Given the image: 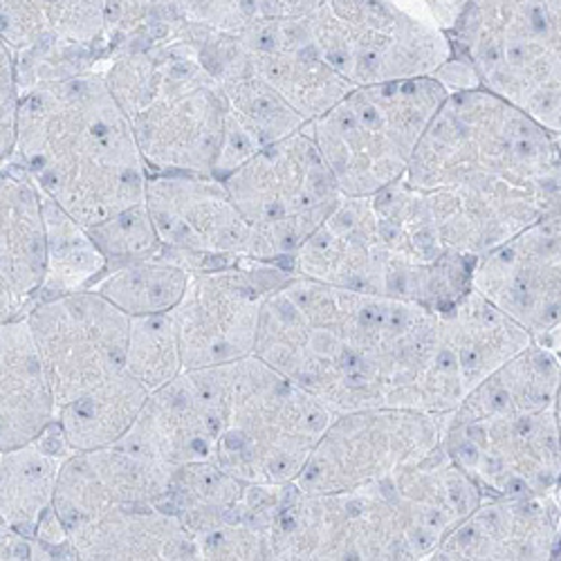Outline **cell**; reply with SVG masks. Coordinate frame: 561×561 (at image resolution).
<instances>
[{
    "label": "cell",
    "instance_id": "obj_9",
    "mask_svg": "<svg viewBox=\"0 0 561 561\" xmlns=\"http://www.w3.org/2000/svg\"><path fill=\"white\" fill-rule=\"evenodd\" d=\"M222 182L252 229V259L290 270L295 254L344 198L306 128L259 151Z\"/></svg>",
    "mask_w": 561,
    "mask_h": 561
},
{
    "label": "cell",
    "instance_id": "obj_13",
    "mask_svg": "<svg viewBox=\"0 0 561 561\" xmlns=\"http://www.w3.org/2000/svg\"><path fill=\"white\" fill-rule=\"evenodd\" d=\"M25 319L59 409L126 370L130 317L98 293L41 301Z\"/></svg>",
    "mask_w": 561,
    "mask_h": 561
},
{
    "label": "cell",
    "instance_id": "obj_14",
    "mask_svg": "<svg viewBox=\"0 0 561 561\" xmlns=\"http://www.w3.org/2000/svg\"><path fill=\"white\" fill-rule=\"evenodd\" d=\"M443 447L485 496H552L561 488L554 411L456 423L443 415Z\"/></svg>",
    "mask_w": 561,
    "mask_h": 561
},
{
    "label": "cell",
    "instance_id": "obj_18",
    "mask_svg": "<svg viewBox=\"0 0 561 561\" xmlns=\"http://www.w3.org/2000/svg\"><path fill=\"white\" fill-rule=\"evenodd\" d=\"M173 470L124 436L113 447L66 460L53 510L72 535L115 510L162 505Z\"/></svg>",
    "mask_w": 561,
    "mask_h": 561
},
{
    "label": "cell",
    "instance_id": "obj_12",
    "mask_svg": "<svg viewBox=\"0 0 561 561\" xmlns=\"http://www.w3.org/2000/svg\"><path fill=\"white\" fill-rule=\"evenodd\" d=\"M293 276L295 272L286 265L256 259L194 274L190 290L171 312L180 333L184 370L252 357L263 306Z\"/></svg>",
    "mask_w": 561,
    "mask_h": 561
},
{
    "label": "cell",
    "instance_id": "obj_1",
    "mask_svg": "<svg viewBox=\"0 0 561 561\" xmlns=\"http://www.w3.org/2000/svg\"><path fill=\"white\" fill-rule=\"evenodd\" d=\"M443 312L293 276L261 312L254 355L335 415L454 413L465 393L440 359Z\"/></svg>",
    "mask_w": 561,
    "mask_h": 561
},
{
    "label": "cell",
    "instance_id": "obj_16",
    "mask_svg": "<svg viewBox=\"0 0 561 561\" xmlns=\"http://www.w3.org/2000/svg\"><path fill=\"white\" fill-rule=\"evenodd\" d=\"M472 290L526 329L535 342L561 331V211L481 256Z\"/></svg>",
    "mask_w": 561,
    "mask_h": 561
},
{
    "label": "cell",
    "instance_id": "obj_3",
    "mask_svg": "<svg viewBox=\"0 0 561 561\" xmlns=\"http://www.w3.org/2000/svg\"><path fill=\"white\" fill-rule=\"evenodd\" d=\"M8 160L85 229L147 203L151 171L102 72L43 83L23 95Z\"/></svg>",
    "mask_w": 561,
    "mask_h": 561
},
{
    "label": "cell",
    "instance_id": "obj_21",
    "mask_svg": "<svg viewBox=\"0 0 561 561\" xmlns=\"http://www.w3.org/2000/svg\"><path fill=\"white\" fill-rule=\"evenodd\" d=\"M0 323L25 317L48 274V229L43 194L14 160L0 167Z\"/></svg>",
    "mask_w": 561,
    "mask_h": 561
},
{
    "label": "cell",
    "instance_id": "obj_7",
    "mask_svg": "<svg viewBox=\"0 0 561 561\" xmlns=\"http://www.w3.org/2000/svg\"><path fill=\"white\" fill-rule=\"evenodd\" d=\"M449 38L481 88L561 137V3H465Z\"/></svg>",
    "mask_w": 561,
    "mask_h": 561
},
{
    "label": "cell",
    "instance_id": "obj_11",
    "mask_svg": "<svg viewBox=\"0 0 561 561\" xmlns=\"http://www.w3.org/2000/svg\"><path fill=\"white\" fill-rule=\"evenodd\" d=\"M443 443V417L411 409L335 415L299 481L306 494L355 492L382 483Z\"/></svg>",
    "mask_w": 561,
    "mask_h": 561
},
{
    "label": "cell",
    "instance_id": "obj_10",
    "mask_svg": "<svg viewBox=\"0 0 561 561\" xmlns=\"http://www.w3.org/2000/svg\"><path fill=\"white\" fill-rule=\"evenodd\" d=\"M278 561H407L400 510L387 481L355 492L284 488L270 524Z\"/></svg>",
    "mask_w": 561,
    "mask_h": 561
},
{
    "label": "cell",
    "instance_id": "obj_31",
    "mask_svg": "<svg viewBox=\"0 0 561 561\" xmlns=\"http://www.w3.org/2000/svg\"><path fill=\"white\" fill-rule=\"evenodd\" d=\"M126 370L149 393H156L184 373L178 325L169 314L130 319Z\"/></svg>",
    "mask_w": 561,
    "mask_h": 561
},
{
    "label": "cell",
    "instance_id": "obj_19",
    "mask_svg": "<svg viewBox=\"0 0 561 561\" xmlns=\"http://www.w3.org/2000/svg\"><path fill=\"white\" fill-rule=\"evenodd\" d=\"M561 499L488 496L430 557L432 561H554Z\"/></svg>",
    "mask_w": 561,
    "mask_h": 561
},
{
    "label": "cell",
    "instance_id": "obj_25",
    "mask_svg": "<svg viewBox=\"0 0 561 561\" xmlns=\"http://www.w3.org/2000/svg\"><path fill=\"white\" fill-rule=\"evenodd\" d=\"M443 333L456 353L467 396L535 344L526 329L477 290H470L454 308L443 312Z\"/></svg>",
    "mask_w": 561,
    "mask_h": 561
},
{
    "label": "cell",
    "instance_id": "obj_4",
    "mask_svg": "<svg viewBox=\"0 0 561 561\" xmlns=\"http://www.w3.org/2000/svg\"><path fill=\"white\" fill-rule=\"evenodd\" d=\"M180 25L182 19L171 36L117 55L100 72L151 173L216 178L229 102Z\"/></svg>",
    "mask_w": 561,
    "mask_h": 561
},
{
    "label": "cell",
    "instance_id": "obj_32",
    "mask_svg": "<svg viewBox=\"0 0 561 561\" xmlns=\"http://www.w3.org/2000/svg\"><path fill=\"white\" fill-rule=\"evenodd\" d=\"M88 233L106 256L108 267L139 259H153L164 250L147 203L88 229Z\"/></svg>",
    "mask_w": 561,
    "mask_h": 561
},
{
    "label": "cell",
    "instance_id": "obj_34",
    "mask_svg": "<svg viewBox=\"0 0 561 561\" xmlns=\"http://www.w3.org/2000/svg\"><path fill=\"white\" fill-rule=\"evenodd\" d=\"M0 158L8 160L16 147L21 92L16 83L14 53L8 45H0Z\"/></svg>",
    "mask_w": 561,
    "mask_h": 561
},
{
    "label": "cell",
    "instance_id": "obj_39",
    "mask_svg": "<svg viewBox=\"0 0 561 561\" xmlns=\"http://www.w3.org/2000/svg\"><path fill=\"white\" fill-rule=\"evenodd\" d=\"M407 561H432V559H407Z\"/></svg>",
    "mask_w": 561,
    "mask_h": 561
},
{
    "label": "cell",
    "instance_id": "obj_2",
    "mask_svg": "<svg viewBox=\"0 0 561 561\" xmlns=\"http://www.w3.org/2000/svg\"><path fill=\"white\" fill-rule=\"evenodd\" d=\"M402 180L445 248L481 259L561 211V137L485 88L454 92Z\"/></svg>",
    "mask_w": 561,
    "mask_h": 561
},
{
    "label": "cell",
    "instance_id": "obj_22",
    "mask_svg": "<svg viewBox=\"0 0 561 561\" xmlns=\"http://www.w3.org/2000/svg\"><path fill=\"white\" fill-rule=\"evenodd\" d=\"M0 329V451H12L48 432L59 407L27 319Z\"/></svg>",
    "mask_w": 561,
    "mask_h": 561
},
{
    "label": "cell",
    "instance_id": "obj_6",
    "mask_svg": "<svg viewBox=\"0 0 561 561\" xmlns=\"http://www.w3.org/2000/svg\"><path fill=\"white\" fill-rule=\"evenodd\" d=\"M449 92L434 79L357 88L306 126L346 198H373L398 184Z\"/></svg>",
    "mask_w": 561,
    "mask_h": 561
},
{
    "label": "cell",
    "instance_id": "obj_30",
    "mask_svg": "<svg viewBox=\"0 0 561 561\" xmlns=\"http://www.w3.org/2000/svg\"><path fill=\"white\" fill-rule=\"evenodd\" d=\"M43 194V192H41ZM43 216L48 229V274L38 301L88 290L106 272L108 261L68 211L43 194Z\"/></svg>",
    "mask_w": 561,
    "mask_h": 561
},
{
    "label": "cell",
    "instance_id": "obj_8",
    "mask_svg": "<svg viewBox=\"0 0 561 561\" xmlns=\"http://www.w3.org/2000/svg\"><path fill=\"white\" fill-rule=\"evenodd\" d=\"M306 27L321 59L355 88L434 77L454 59L423 3H314Z\"/></svg>",
    "mask_w": 561,
    "mask_h": 561
},
{
    "label": "cell",
    "instance_id": "obj_20",
    "mask_svg": "<svg viewBox=\"0 0 561 561\" xmlns=\"http://www.w3.org/2000/svg\"><path fill=\"white\" fill-rule=\"evenodd\" d=\"M400 510L409 559L434 557L447 537L488 499L477 481L436 447L387 479Z\"/></svg>",
    "mask_w": 561,
    "mask_h": 561
},
{
    "label": "cell",
    "instance_id": "obj_24",
    "mask_svg": "<svg viewBox=\"0 0 561 561\" xmlns=\"http://www.w3.org/2000/svg\"><path fill=\"white\" fill-rule=\"evenodd\" d=\"M0 517L3 528L32 539L55 507L64 465L77 451L55 423L38 440L0 451Z\"/></svg>",
    "mask_w": 561,
    "mask_h": 561
},
{
    "label": "cell",
    "instance_id": "obj_38",
    "mask_svg": "<svg viewBox=\"0 0 561 561\" xmlns=\"http://www.w3.org/2000/svg\"><path fill=\"white\" fill-rule=\"evenodd\" d=\"M557 494H559V499H561V490H559ZM554 561H561V541H559V548H557V557H554Z\"/></svg>",
    "mask_w": 561,
    "mask_h": 561
},
{
    "label": "cell",
    "instance_id": "obj_37",
    "mask_svg": "<svg viewBox=\"0 0 561 561\" xmlns=\"http://www.w3.org/2000/svg\"><path fill=\"white\" fill-rule=\"evenodd\" d=\"M543 344H548V346H554L557 351H559V355H561V331L559 333H554L548 342H543ZM554 423H557V432H559V440H561V387H559V393H557V400H554Z\"/></svg>",
    "mask_w": 561,
    "mask_h": 561
},
{
    "label": "cell",
    "instance_id": "obj_15",
    "mask_svg": "<svg viewBox=\"0 0 561 561\" xmlns=\"http://www.w3.org/2000/svg\"><path fill=\"white\" fill-rule=\"evenodd\" d=\"M314 3H254V14L239 30L248 61L280 100L308 124L329 115L357 88L325 64L306 27Z\"/></svg>",
    "mask_w": 561,
    "mask_h": 561
},
{
    "label": "cell",
    "instance_id": "obj_36",
    "mask_svg": "<svg viewBox=\"0 0 561 561\" xmlns=\"http://www.w3.org/2000/svg\"><path fill=\"white\" fill-rule=\"evenodd\" d=\"M434 79L449 92V95H454V92H467V90L481 88V81H479L472 64L467 59H460V57H454L451 61H447L434 75Z\"/></svg>",
    "mask_w": 561,
    "mask_h": 561
},
{
    "label": "cell",
    "instance_id": "obj_28",
    "mask_svg": "<svg viewBox=\"0 0 561 561\" xmlns=\"http://www.w3.org/2000/svg\"><path fill=\"white\" fill-rule=\"evenodd\" d=\"M194 272L171 250L106 267L88 290L98 293L130 319L169 314L190 290Z\"/></svg>",
    "mask_w": 561,
    "mask_h": 561
},
{
    "label": "cell",
    "instance_id": "obj_29",
    "mask_svg": "<svg viewBox=\"0 0 561 561\" xmlns=\"http://www.w3.org/2000/svg\"><path fill=\"white\" fill-rule=\"evenodd\" d=\"M248 488V483L227 474L214 462L180 465L173 470L162 507L173 512L194 535H201L241 519Z\"/></svg>",
    "mask_w": 561,
    "mask_h": 561
},
{
    "label": "cell",
    "instance_id": "obj_26",
    "mask_svg": "<svg viewBox=\"0 0 561 561\" xmlns=\"http://www.w3.org/2000/svg\"><path fill=\"white\" fill-rule=\"evenodd\" d=\"M561 387V355L554 346L535 342L522 355L510 359L462 404L449 413L456 423L483 417L528 415L554 409Z\"/></svg>",
    "mask_w": 561,
    "mask_h": 561
},
{
    "label": "cell",
    "instance_id": "obj_5",
    "mask_svg": "<svg viewBox=\"0 0 561 561\" xmlns=\"http://www.w3.org/2000/svg\"><path fill=\"white\" fill-rule=\"evenodd\" d=\"M214 434V458L248 485L297 483L335 413L256 355L186 370Z\"/></svg>",
    "mask_w": 561,
    "mask_h": 561
},
{
    "label": "cell",
    "instance_id": "obj_17",
    "mask_svg": "<svg viewBox=\"0 0 561 561\" xmlns=\"http://www.w3.org/2000/svg\"><path fill=\"white\" fill-rule=\"evenodd\" d=\"M147 207L162 245L173 252L225 263L252 259V229L214 175L151 173Z\"/></svg>",
    "mask_w": 561,
    "mask_h": 561
},
{
    "label": "cell",
    "instance_id": "obj_35",
    "mask_svg": "<svg viewBox=\"0 0 561 561\" xmlns=\"http://www.w3.org/2000/svg\"><path fill=\"white\" fill-rule=\"evenodd\" d=\"M30 561H85L55 510H50L30 539Z\"/></svg>",
    "mask_w": 561,
    "mask_h": 561
},
{
    "label": "cell",
    "instance_id": "obj_23",
    "mask_svg": "<svg viewBox=\"0 0 561 561\" xmlns=\"http://www.w3.org/2000/svg\"><path fill=\"white\" fill-rule=\"evenodd\" d=\"M70 537L85 561H201L196 535L162 505L108 512Z\"/></svg>",
    "mask_w": 561,
    "mask_h": 561
},
{
    "label": "cell",
    "instance_id": "obj_33",
    "mask_svg": "<svg viewBox=\"0 0 561 561\" xmlns=\"http://www.w3.org/2000/svg\"><path fill=\"white\" fill-rule=\"evenodd\" d=\"M201 561H278L270 533L248 522H227L196 535Z\"/></svg>",
    "mask_w": 561,
    "mask_h": 561
},
{
    "label": "cell",
    "instance_id": "obj_27",
    "mask_svg": "<svg viewBox=\"0 0 561 561\" xmlns=\"http://www.w3.org/2000/svg\"><path fill=\"white\" fill-rule=\"evenodd\" d=\"M151 393L128 370L88 391L57 413V425L77 454L117 445L142 415Z\"/></svg>",
    "mask_w": 561,
    "mask_h": 561
}]
</instances>
